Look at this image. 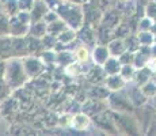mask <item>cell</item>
<instances>
[{
    "instance_id": "9",
    "label": "cell",
    "mask_w": 156,
    "mask_h": 136,
    "mask_svg": "<svg viewBox=\"0 0 156 136\" xmlns=\"http://www.w3.org/2000/svg\"><path fill=\"white\" fill-rule=\"evenodd\" d=\"M18 7L23 13H29V10L31 11L33 8V0H19L18 2Z\"/></svg>"
},
{
    "instance_id": "10",
    "label": "cell",
    "mask_w": 156,
    "mask_h": 136,
    "mask_svg": "<svg viewBox=\"0 0 156 136\" xmlns=\"http://www.w3.org/2000/svg\"><path fill=\"white\" fill-rule=\"evenodd\" d=\"M4 69H5V61L3 59H0V78L4 76Z\"/></svg>"
},
{
    "instance_id": "2",
    "label": "cell",
    "mask_w": 156,
    "mask_h": 136,
    "mask_svg": "<svg viewBox=\"0 0 156 136\" xmlns=\"http://www.w3.org/2000/svg\"><path fill=\"white\" fill-rule=\"evenodd\" d=\"M29 30V23L22 20L19 17L12 15V18L10 19V34L20 37V35L26 34Z\"/></svg>"
},
{
    "instance_id": "3",
    "label": "cell",
    "mask_w": 156,
    "mask_h": 136,
    "mask_svg": "<svg viewBox=\"0 0 156 136\" xmlns=\"http://www.w3.org/2000/svg\"><path fill=\"white\" fill-rule=\"evenodd\" d=\"M23 67H25L27 76H34L42 69V63L38 61L34 57H27V59L23 60Z\"/></svg>"
},
{
    "instance_id": "5",
    "label": "cell",
    "mask_w": 156,
    "mask_h": 136,
    "mask_svg": "<svg viewBox=\"0 0 156 136\" xmlns=\"http://www.w3.org/2000/svg\"><path fill=\"white\" fill-rule=\"evenodd\" d=\"M4 56L14 57L12 40H10V38H0V59H3Z\"/></svg>"
},
{
    "instance_id": "11",
    "label": "cell",
    "mask_w": 156,
    "mask_h": 136,
    "mask_svg": "<svg viewBox=\"0 0 156 136\" xmlns=\"http://www.w3.org/2000/svg\"><path fill=\"white\" fill-rule=\"evenodd\" d=\"M0 13H3V8H2V2H0Z\"/></svg>"
},
{
    "instance_id": "6",
    "label": "cell",
    "mask_w": 156,
    "mask_h": 136,
    "mask_svg": "<svg viewBox=\"0 0 156 136\" xmlns=\"http://www.w3.org/2000/svg\"><path fill=\"white\" fill-rule=\"evenodd\" d=\"M11 91H12V89L8 86V83L4 80V78H0V104L10 98Z\"/></svg>"
},
{
    "instance_id": "7",
    "label": "cell",
    "mask_w": 156,
    "mask_h": 136,
    "mask_svg": "<svg viewBox=\"0 0 156 136\" xmlns=\"http://www.w3.org/2000/svg\"><path fill=\"white\" fill-rule=\"evenodd\" d=\"M0 34H10V18L3 13H0Z\"/></svg>"
},
{
    "instance_id": "4",
    "label": "cell",
    "mask_w": 156,
    "mask_h": 136,
    "mask_svg": "<svg viewBox=\"0 0 156 136\" xmlns=\"http://www.w3.org/2000/svg\"><path fill=\"white\" fill-rule=\"evenodd\" d=\"M71 125L77 131H83L90 125V119L86 114H77L71 120Z\"/></svg>"
},
{
    "instance_id": "1",
    "label": "cell",
    "mask_w": 156,
    "mask_h": 136,
    "mask_svg": "<svg viewBox=\"0 0 156 136\" xmlns=\"http://www.w3.org/2000/svg\"><path fill=\"white\" fill-rule=\"evenodd\" d=\"M3 78L12 90L22 87L26 83V80L29 79L22 60L18 57H11V59L5 60V69Z\"/></svg>"
},
{
    "instance_id": "12",
    "label": "cell",
    "mask_w": 156,
    "mask_h": 136,
    "mask_svg": "<svg viewBox=\"0 0 156 136\" xmlns=\"http://www.w3.org/2000/svg\"><path fill=\"white\" fill-rule=\"evenodd\" d=\"M0 120H2V113H0Z\"/></svg>"
},
{
    "instance_id": "8",
    "label": "cell",
    "mask_w": 156,
    "mask_h": 136,
    "mask_svg": "<svg viewBox=\"0 0 156 136\" xmlns=\"http://www.w3.org/2000/svg\"><path fill=\"white\" fill-rule=\"evenodd\" d=\"M75 56H76L77 61H80V63L87 61V60H88V50H87L84 46H80V48H77L76 49Z\"/></svg>"
}]
</instances>
